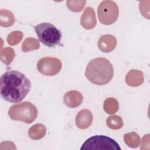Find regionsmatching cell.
Returning a JSON list of instances; mask_svg holds the SVG:
<instances>
[{
  "mask_svg": "<svg viewBox=\"0 0 150 150\" xmlns=\"http://www.w3.org/2000/svg\"><path fill=\"white\" fill-rule=\"evenodd\" d=\"M31 88V82L25 75L15 70H9L1 75L0 92L5 101L18 103L23 100Z\"/></svg>",
  "mask_w": 150,
  "mask_h": 150,
  "instance_id": "1",
  "label": "cell"
},
{
  "mask_svg": "<svg viewBox=\"0 0 150 150\" xmlns=\"http://www.w3.org/2000/svg\"><path fill=\"white\" fill-rule=\"evenodd\" d=\"M113 74L112 64L104 57H97L90 60L85 71V75L90 82L100 86L108 83Z\"/></svg>",
  "mask_w": 150,
  "mask_h": 150,
  "instance_id": "2",
  "label": "cell"
},
{
  "mask_svg": "<svg viewBox=\"0 0 150 150\" xmlns=\"http://www.w3.org/2000/svg\"><path fill=\"white\" fill-rule=\"evenodd\" d=\"M8 115L12 120L30 124L36 120L38 110L32 103L23 101L12 105L8 111Z\"/></svg>",
  "mask_w": 150,
  "mask_h": 150,
  "instance_id": "3",
  "label": "cell"
},
{
  "mask_svg": "<svg viewBox=\"0 0 150 150\" xmlns=\"http://www.w3.org/2000/svg\"><path fill=\"white\" fill-rule=\"evenodd\" d=\"M39 40L45 46L52 47L59 44L62 39V33L53 25L44 22L34 26Z\"/></svg>",
  "mask_w": 150,
  "mask_h": 150,
  "instance_id": "4",
  "label": "cell"
},
{
  "mask_svg": "<svg viewBox=\"0 0 150 150\" xmlns=\"http://www.w3.org/2000/svg\"><path fill=\"white\" fill-rule=\"evenodd\" d=\"M81 150H121L118 144L105 135H94L88 138L82 145Z\"/></svg>",
  "mask_w": 150,
  "mask_h": 150,
  "instance_id": "5",
  "label": "cell"
},
{
  "mask_svg": "<svg viewBox=\"0 0 150 150\" xmlns=\"http://www.w3.org/2000/svg\"><path fill=\"white\" fill-rule=\"evenodd\" d=\"M97 14L98 19L102 24L110 25L114 23L118 19V7L114 1H103L98 7Z\"/></svg>",
  "mask_w": 150,
  "mask_h": 150,
  "instance_id": "6",
  "label": "cell"
},
{
  "mask_svg": "<svg viewBox=\"0 0 150 150\" xmlns=\"http://www.w3.org/2000/svg\"><path fill=\"white\" fill-rule=\"evenodd\" d=\"M37 69L43 75L48 76H54L60 71L62 69V62L56 57H43L38 61Z\"/></svg>",
  "mask_w": 150,
  "mask_h": 150,
  "instance_id": "7",
  "label": "cell"
},
{
  "mask_svg": "<svg viewBox=\"0 0 150 150\" xmlns=\"http://www.w3.org/2000/svg\"><path fill=\"white\" fill-rule=\"evenodd\" d=\"M97 23L94 10L91 7H86L81 16L80 24L86 29L94 28Z\"/></svg>",
  "mask_w": 150,
  "mask_h": 150,
  "instance_id": "8",
  "label": "cell"
},
{
  "mask_svg": "<svg viewBox=\"0 0 150 150\" xmlns=\"http://www.w3.org/2000/svg\"><path fill=\"white\" fill-rule=\"evenodd\" d=\"M93 120L91 112L87 109L80 110L76 117V124L81 129L88 128L92 124Z\"/></svg>",
  "mask_w": 150,
  "mask_h": 150,
  "instance_id": "9",
  "label": "cell"
},
{
  "mask_svg": "<svg viewBox=\"0 0 150 150\" xmlns=\"http://www.w3.org/2000/svg\"><path fill=\"white\" fill-rule=\"evenodd\" d=\"M117 40L115 36L111 35H104L101 36L98 42L99 49L105 53L112 52L116 47Z\"/></svg>",
  "mask_w": 150,
  "mask_h": 150,
  "instance_id": "10",
  "label": "cell"
},
{
  "mask_svg": "<svg viewBox=\"0 0 150 150\" xmlns=\"http://www.w3.org/2000/svg\"><path fill=\"white\" fill-rule=\"evenodd\" d=\"M83 100V96L81 93L76 90L67 91L63 97L64 104L69 107L75 108L79 106Z\"/></svg>",
  "mask_w": 150,
  "mask_h": 150,
  "instance_id": "11",
  "label": "cell"
},
{
  "mask_svg": "<svg viewBox=\"0 0 150 150\" xmlns=\"http://www.w3.org/2000/svg\"><path fill=\"white\" fill-rule=\"evenodd\" d=\"M144 81L143 73L138 70H131L125 76V82L131 87L139 86L144 83Z\"/></svg>",
  "mask_w": 150,
  "mask_h": 150,
  "instance_id": "12",
  "label": "cell"
},
{
  "mask_svg": "<svg viewBox=\"0 0 150 150\" xmlns=\"http://www.w3.org/2000/svg\"><path fill=\"white\" fill-rule=\"evenodd\" d=\"M46 132V128L43 124H36L29 128L28 135L32 139L38 140L44 137Z\"/></svg>",
  "mask_w": 150,
  "mask_h": 150,
  "instance_id": "13",
  "label": "cell"
},
{
  "mask_svg": "<svg viewBox=\"0 0 150 150\" xmlns=\"http://www.w3.org/2000/svg\"><path fill=\"white\" fill-rule=\"evenodd\" d=\"M15 22L14 15L7 9L0 11V25L3 27H9L13 25Z\"/></svg>",
  "mask_w": 150,
  "mask_h": 150,
  "instance_id": "14",
  "label": "cell"
},
{
  "mask_svg": "<svg viewBox=\"0 0 150 150\" xmlns=\"http://www.w3.org/2000/svg\"><path fill=\"white\" fill-rule=\"evenodd\" d=\"M119 103L118 101L112 97L106 98L103 104V108L105 112L108 114H114L118 110Z\"/></svg>",
  "mask_w": 150,
  "mask_h": 150,
  "instance_id": "15",
  "label": "cell"
},
{
  "mask_svg": "<svg viewBox=\"0 0 150 150\" xmlns=\"http://www.w3.org/2000/svg\"><path fill=\"white\" fill-rule=\"evenodd\" d=\"M125 143L131 148H137L141 143V138L138 134L134 132L125 134L124 135Z\"/></svg>",
  "mask_w": 150,
  "mask_h": 150,
  "instance_id": "16",
  "label": "cell"
},
{
  "mask_svg": "<svg viewBox=\"0 0 150 150\" xmlns=\"http://www.w3.org/2000/svg\"><path fill=\"white\" fill-rule=\"evenodd\" d=\"M15 56L14 50L9 47H6L1 50L0 53L1 60L6 65L10 64Z\"/></svg>",
  "mask_w": 150,
  "mask_h": 150,
  "instance_id": "17",
  "label": "cell"
},
{
  "mask_svg": "<svg viewBox=\"0 0 150 150\" xmlns=\"http://www.w3.org/2000/svg\"><path fill=\"white\" fill-rule=\"evenodd\" d=\"M21 47L23 52H27L38 49L40 47V43L36 39L28 38L23 41Z\"/></svg>",
  "mask_w": 150,
  "mask_h": 150,
  "instance_id": "18",
  "label": "cell"
},
{
  "mask_svg": "<svg viewBox=\"0 0 150 150\" xmlns=\"http://www.w3.org/2000/svg\"><path fill=\"white\" fill-rule=\"evenodd\" d=\"M106 124L112 129H118L122 127L123 121L122 118L119 115H111L107 118Z\"/></svg>",
  "mask_w": 150,
  "mask_h": 150,
  "instance_id": "19",
  "label": "cell"
},
{
  "mask_svg": "<svg viewBox=\"0 0 150 150\" xmlns=\"http://www.w3.org/2000/svg\"><path fill=\"white\" fill-rule=\"evenodd\" d=\"M23 33L21 31L15 30L11 32L7 36V42L9 45L13 46L18 44L23 38Z\"/></svg>",
  "mask_w": 150,
  "mask_h": 150,
  "instance_id": "20",
  "label": "cell"
},
{
  "mask_svg": "<svg viewBox=\"0 0 150 150\" xmlns=\"http://www.w3.org/2000/svg\"><path fill=\"white\" fill-rule=\"evenodd\" d=\"M67 8L71 11L79 12L82 11L86 1H67Z\"/></svg>",
  "mask_w": 150,
  "mask_h": 150,
  "instance_id": "21",
  "label": "cell"
},
{
  "mask_svg": "<svg viewBox=\"0 0 150 150\" xmlns=\"http://www.w3.org/2000/svg\"><path fill=\"white\" fill-rule=\"evenodd\" d=\"M147 146L149 148V134H146L144 135L142 139V145L140 147V149H145V146Z\"/></svg>",
  "mask_w": 150,
  "mask_h": 150,
  "instance_id": "22",
  "label": "cell"
}]
</instances>
